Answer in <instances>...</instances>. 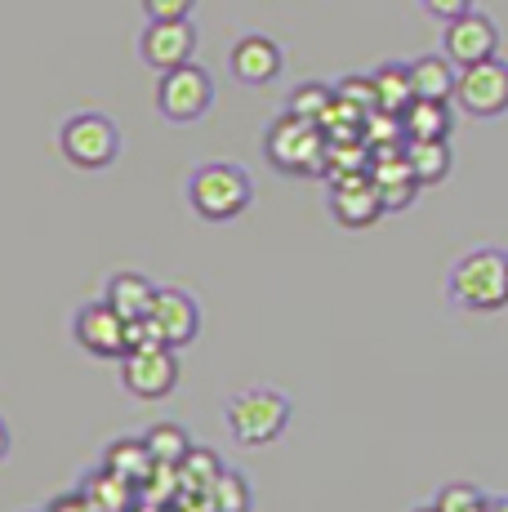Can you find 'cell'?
<instances>
[{
    "label": "cell",
    "mask_w": 508,
    "mask_h": 512,
    "mask_svg": "<svg viewBox=\"0 0 508 512\" xmlns=\"http://www.w3.org/2000/svg\"><path fill=\"white\" fill-rule=\"evenodd\" d=\"M419 9H424V14H433V18H442V23H451V18H459V14H468V9H473V0H419Z\"/></svg>",
    "instance_id": "30"
},
{
    "label": "cell",
    "mask_w": 508,
    "mask_h": 512,
    "mask_svg": "<svg viewBox=\"0 0 508 512\" xmlns=\"http://www.w3.org/2000/svg\"><path fill=\"white\" fill-rule=\"evenodd\" d=\"M45 512H94V508H90V499H85L81 490H72V495H54Z\"/></svg>",
    "instance_id": "31"
},
{
    "label": "cell",
    "mask_w": 508,
    "mask_h": 512,
    "mask_svg": "<svg viewBox=\"0 0 508 512\" xmlns=\"http://www.w3.org/2000/svg\"><path fill=\"white\" fill-rule=\"evenodd\" d=\"M58 152L76 170H107L121 156V130L103 112H76L58 125Z\"/></svg>",
    "instance_id": "5"
},
{
    "label": "cell",
    "mask_w": 508,
    "mask_h": 512,
    "mask_svg": "<svg viewBox=\"0 0 508 512\" xmlns=\"http://www.w3.org/2000/svg\"><path fill=\"white\" fill-rule=\"evenodd\" d=\"M370 179H375L379 196H384L388 210H410L415 205V196L424 192V183H419V174L410 170L406 161V143H393V147H370Z\"/></svg>",
    "instance_id": "13"
},
{
    "label": "cell",
    "mask_w": 508,
    "mask_h": 512,
    "mask_svg": "<svg viewBox=\"0 0 508 512\" xmlns=\"http://www.w3.org/2000/svg\"><path fill=\"white\" fill-rule=\"evenodd\" d=\"M442 54L455 67H473V63L495 58L500 54V27H495V18L482 14V9H468V14L451 18L442 32Z\"/></svg>",
    "instance_id": "11"
},
{
    "label": "cell",
    "mask_w": 508,
    "mask_h": 512,
    "mask_svg": "<svg viewBox=\"0 0 508 512\" xmlns=\"http://www.w3.org/2000/svg\"><path fill=\"white\" fill-rule=\"evenodd\" d=\"M486 495L473 486V481H451V486H442V495H437V512H486Z\"/></svg>",
    "instance_id": "27"
},
{
    "label": "cell",
    "mask_w": 508,
    "mask_h": 512,
    "mask_svg": "<svg viewBox=\"0 0 508 512\" xmlns=\"http://www.w3.org/2000/svg\"><path fill=\"white\" fill-rule=\"evenodd\" d=\"M121 383L139 401H165L179 388V348L152 343V348H130L121 361Z\"/></svg>",
    "instance_id": "7"
},
{
    "label": "cell",
    "mask_w": 508,
    "mask_h": 512,
    "mask_svg": "<svg viewBox=\"0 0 508 512\" xmlns=\"http://www.w3.org/2000/svg\"><path fill=\"white\" fill-rule=\"evenodd\" d=\"M410 81H415V98H442V103H451L459 90V67L446 54H424L410 63Z\"/></svg>",
    "instance_id": "18"
},
{
    "label": "cell",
    "mask_w": 508,
    "mask_h": 512,
    "mask_svg": "<svg viewBox=\"0 0 508 512\" xmlns=\"http://www.w3.org/2000/svg\"><path fill=\"white\" fill-rule=\"evenodd\" d=\"M179 472H183V477H188L197 490H210L214 481L223 477V464H219V455H214V450L192 446V450H188V459L179 464Z\"/></svg>",
    "instance_id": "26"
},
{
    "label": "cell",
    "mask_w": 508,
    "mask_h": 512,
    "mask_svg": "<svg viewBox=\"0 0 508 512\" xmlns=\"http://www.w3.org/2000/svg\"><path fill=\"white\" fill-rule=\"evenodd\" d=\"M210 504H214V512H250L254 508V490H250L246 472L223 468V477L210 486Z\"/></svg>",
    "instance_id": "24"
},
{
    "label": "cell",
    "mask_w": 508,
    "mask_h": 512,
    "mask_svg": "<svg viewBox=\"0 0 508 512\" xmlns=\"http://www.w3.org/2000/svg\"><path fill=\"white\" fill-rule=\"evenodd\" d=\"M148 450H152V459L161 468H179L183 459H188V450H192V441H188V432L179 428V423H156V428L148 432Z\"/></svg>",
    "instance_id": "23"
},
{
    "label": "cell",
    "mask_w": 508,
    "mask_h": 512,
    "mask_svg": "<svg viewBox=\"0 0 508 512\" xmlns=\"http://www.w3.org/2000/svg\"><path fill=\"white\" fill-rule=\"evenodd\" d=\"M295 419V401L286 397L281 388H241L237 397L228 401V432L237 437V446L246 450H259V446H272L281 432L290 428Z\"/></svg>",
    "instance_id": "4"
},
{
    "label": "cell",
    "mask_w": 508,
    "mask_h": 512,
    "mask_svg": "<svg viewBox=\"0 0 508 512\" xmlns=\"http://www.w3.org/2000/svg\"><path fill=\"white\" fill-rule=\"evenodd\" d=\"M81 495L90 499L94 512H130L134 508V481H125L121 472H112V468L99 464L94 472H85Z\"/></svg>",
    "instance_id": "17"
},
{
    "label": "cell",
    "mask_w": 508,
    "mask_h": 512,
    "mask_svg": "<svg viewBox=\"0 0 508 512\" xmlns=\"http://www.w3.org/2000/svg\"><path fill=\"white\" fill-rule=\"evenodd\" d=\"M375 94H379V107L384 112H397L402 116L410 103H415V81H410V63H384L375 67Z\"/></svg>",
    "instance_id": "22"
},
{
    "label": "cell",
    "mask_w": 508,
    "mask_h": 512,
    "mask_svg": "<svg viewBox=\"0 0 508 512\" xmlns=\"http://www.w3.org/2000/svg\"><path fill=\"white\" fill-rule=\"evenodd\" d=\"M210 107H214V81L205 67L183 63V67L161 72V81H156V112H161L170 125L201 121Z\"/></svg>",
    "instance_id": "6"
},
{
    "label": "cell",
    "mask_w": 508,
    "mask_h": 512,
    "mask_svg": "<svg viewBox=\"0 0 508 512\" xmlns=\"http://www.w3.org/2000/svg\"><path fill=\"white\" fill-rule=\"evenodd\" d=\"M125 326H130V321H125L107 299L81 303V308L72 312V339L81 343L90 357H103V361L125 357Z\"/></svg>",
    "instance_id": "10"
},
{
    "label": "cell",
    "mask_w": 508,
    "mask_h": 512,
    "mask_svg": "<svg viewBox=\"0 0 508 512\" xmlns=\"http://www.w3.org/2000/svg\"><path fill=\"white\" fill-rule=\"evenodd\" d=\"M103 468H112V472H121L125 481H134V486H148V477L161 464L152 459V450H148V441H134V437H125V441H112V446L103 450Z\"/></svg>",
    "instance_id": "21"
},
{
    "label": "cell",
    "mask_w": 508,
    "mask_h": 512,
    "mask_svg": "<svg viewBox=\"0 0 508 512\" xmlns=\"http://www.w3.org/2000/svg\"><path fill=\"white\" fill-rule=\"evenodd\" d=\"M148 317L156 321V330H161V339L170 348H188L201 334V303L188 290H179V285H161L156 290V303Z\"/></svg>",
    "instance_id": "14"
},
{
    "label": "cell",
    "mask_w": 508,
    "mask_h": 512,
    "mask_svg": "<svg viewBox=\"0 0 508 512\" xmlns=\"http://www.w3.org/2000/svg\"><path fill=\"white\" fill-rule=\"evenodd\" d=\"M228 67H232V76H237L241 85H250V90H263V85H272L281 76V67H286V54H281V45L272 41V36L250 32V36H241V41L232 45Z\"/></svg>",
    "instance_id": "15"
},
{
    "label": "cell",
    "mask_w": 508,
    "mask_h": 512,
    "mask_svg": "<svg viewBox=\"0 0 508 512\" xmlns=\"http://www.w3.org/2000/svg\"><path fill=\"white\" fill-rule=\"evenodd\" d=\"M402 130H406V139H451L455 112L442 98H415L402 112Z\"/></svg>",
    "instance_id": "19"
},
{
    "label": "cell",
    "mask_w": 508,
    "mask_h": 512,
    "mask_svg": "<svg viewBox=\"0 0 508 512\" xmlns=\"http://www.w3.org/2000/svg\"><path fill=\"white\" fill-rule=\"evenodd\" d=\"M197 54V27L192 18H148L139 36V58L156 72H170V67L192 63Z\"/></svg>",
    "instance_id": "12"
},
{
    "label": "cell",
    "mask_w": 508,
    "mask_h": 512,
    "mask_svg": "<svg viewBox=\"0 0 508 512\" xmlns=\"http://www.w3.org/2000/svg\"><path fill=\"white\" fill-rule=\"evenodd\" d=\"M197 0H143V14L148 18H192Z\"/></svg>",
    "instance_id": "29"
},
{
    "label": "cell",
    "mask_w": 508,
    "mask_h": 512,
    "mask_svg": "<svg viewBox=\"0 0 508 512\" xmlns=\"http://www.w3.org/2000/svg\"><path fill=\"white\" fill-rule=\"evenodd\" d=\"M188 201L205 223H232L254 205V179L237 161H205L188 179Z\"/></svg>",
    "instance_id": "3"
},
{
    "label": "cell",
    "mask_w": 508,
    "mask_h": 512,
    "mask_svg": "<svg viewBox=\"0 0 508 512\" xmlns=\"http://www.w3.org/2000/svg\"><path fill=\"white\" fill-rule=\"evenodd\" d=\"M330 134L326 125L304 121L295 112H281L263 134V156L277 174H295V179H321L326 174Z\"/></svg>",
    "instance_id": "2"
},
{
    "label": "cell",
    "mask_w": 508,
    "mask_h": 512,
    "mask_svg": "<svg viewBox=\"0 0 508 512\" xmlns=\"http://www.w3.org/2000/svg\"><path fill=\"white\" fill-rule=\"evenodd\" d=\"M415 512H437V504H433V508H415Z\"/></svg>",
    "instance_id": "32"
},
{
    "label": "cell",
    "mask_w": 508,
    "mask_h": 512,
    "mask_svg": "<svg viewBox=\"0 0 508 512\" xmlns=\"http://www.w3.org/2000/svg\"><path fill=\"white\" fill-rule=\"evenodd\" d=\"M156 290H161V285H152L143 272H112L107 285H103V299L112 303L125 321H139V317H148L152 312Z\"/></svg>",
    "instance_id": "16"
},
{
    "label": "cell",
    "mask_w": 508,
    "mask_h": 512,
    "mask_svg": "<svg viewBox=\"0 0 508 512\" xmlns=\"http://www.w3.org/2000/svg\"><path fill=\"white\" fill-rule=\"evenodd\" d=\"M406 161H410V170L419 174L424 187L446 183L451 179V165H455L451 139H406Z\"/></svg>",
    "instance_id": "20"
},
{
    "label": "cell",
    "mask_w": 508,
    "mask_h": 512,
    "mask_svg": "<svg viewBox=\"0 0 508 512\" xmlns=\"http://www.w3.org/2000/svg\"><path fill=\"white\" fill-rule=\"evenodd\" d=\"M455 103L464 107L473 121H495L508 112V63L500 54L486 58V63L459 67V90Z\"/></svg>",
    "instance_id": "8"
},
{
    "label": "cell",
    "mask_w": 508,
    "mask_h": 512,
    "mask_svg": "<svg viewBox=\"0 0 508 512\" xmlns=\"http://www.w3.org/2000/svg\"><path fill=\"white\" fill-rule=\"evenodd\" d=\"M446 299L459 312H504L508 308V250L482 245L468 250L464 259L451 263L446 272Z\"/></svg>",
    "instance_id": "1"
},
{
    "label": "cell",
    "mask_w": 508,
    "mask_h": 512,
    "mask_svg": "<svg viewBox=\"0 0 508 512\" xmlns=\"http://www.w3.org/2000/svg\"><path fill=\"white\" fill-rule=\"evenodd\" d=\"M326 187H330V219H335L339 228H348V232L375 228V223L388 214V205H384V196H379L375 179H370V170L348 174V179H335Z\"/></svg>",
    "instance_id": "9"
},
{
    "label": "cell",
    "mask_w": 508,
    "mask_h": 512,
    "mask_svg": "<svg viewBox=\"0 0 508 512\" xmlns=\"http://www.w3.org/2000/svg\"><path fill=\"white\" fill-rule=\"evenodd\" d=\"M335 98L348 107H357L361 116H370L379 107V94H375V76H344V81L335 85Z\"/></svg>",
    "instance_id": "28"
},
{
    "label": "cell",
    "mask_w": 508,
    "mask_h": 512,
    "mask_svg": "<svg viewBox=\"0 0 508 512\" xmlns=\"http://www.w3.org/2000/svg\"><path fill=\"white\" fill-rule=\"evenodd\" d=\"M330 107H335V85H321V81H304L295 85V94L286 98V112L304 116V121H326Z\"/></svg>",
    "instance_id": "25"
}]
</instances>
